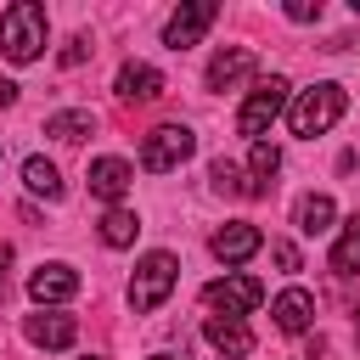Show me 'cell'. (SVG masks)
<instances>
[{"instance_id":"1","label":"cell","mask_w":360,"mask_h":360,"mask_svg":"<svg viewBox=\"0 0 360 360\" xmlns=\"http://www.w3.org/2000/svg\"><path fill=\"white\" fill-rule=\"evenodd\" d=\"M0 51L11 62H34L45 51V6H34V0L6 6L0 11Z\"/></svg>"},{"instance_id":"2","label":"cell","mask_w":360,"mask_h":360,"mask_svg":"<svg viewBox=\"0 0 360 360\" xmlns=\"http://www.w3.org/2000/svg\"><path fill=\"white\" fill-rule=\"evenodd\" d=\"M343 107H349L343 84H315V90H304V96L287 107V124H292V135L315 141V135H326V129L343 118Z\"/></svg>"},{"instance_id":"3","label":"cell","mask_w":360,"mask_h":360,"mask_svg":"<svg viewBox=\"0 0 360 360\" xmlns=\"http://www.w3.org/2000/svg\"><path fill=\"white\" fill-rule=\"evenodd\" d=\"M174 281H180L174 253H146V259L135 264V276H129V304L146 315V309H158V304L174 292Z\"/></svg>"},{"instance_id":"4","label":"cell","mask_w":360,"mask_h":360,"mask_svg":"<svg viewBox=\"0 0 360 360\" xmlns=\"http://www.w3.org/2000/svg\"><path fill=\"white\" fill-rule=\"evenodd\" d=\"M281 112H287V79L276 73V79H264L259 90H248V101H242V112H236V129H242L248 141H264V129H270Z\"/></svg>"},{"instance_id":"5","label":"cell","mask_w":360,"mask_h":360,"mask_svg":"<svg viewBox=\"0 0 360 360\" xmlns=\"http://www.w3.org/2000/svg\"><path fill=\"white\" fill-rule=\"evenodd\" d=\"M191 152H197V135H191L186 124H158V129L146 135V146H141V169L169 174V169H180Z\"/></svg>"},{"instance_id":"6","label":"cell","mask_w":360,"mask_h":360,"mask_svg":"<svg viewBox=\"0 0 360 360\" xmlns=\"http://www.w3.org/2000/svg\"><path fill=\"white\" fill-rule=\"evenodd\" d=\"M259 298H264V281L259 276H225V281H208L202 287V304L214 315H231V321H242L248 309H259Z\"/></svg>"},{"instance_id":"7","label":"cell","mask_w":360,"mask_h":360,"mask_svg":"<svg viewBox=\"0 0 360 360\" xmlns=\"http://www.w3.org/2000/svg\"><path fill=\"white\" fill-rule=\"evenodd\" d=\"M214 17H219V6H214V0H191V6H180V11L163 22V45H169V51L197 45V39L214 28Z\"/></svg>"},{"instance_id":"8","label":"cell","mask_w":360,"mask_h":360,"mask_svg":"<svg viewBox=\"0 0 360 360\" xmlns=\"http://www.w3.org/2000/svg\"><path fill=\"white\" fill-rule=\"evenodd\" d=\"M214 259H225V264H242V259H253L259 248H264V236H259V225H248V219H231V225H219L214 231Z\"/></svg>"},{"instance_id":"9","label":"cell","mask_w":360,"mask_h":360,"mask_svg":"<svg viewBox=\"0 0 360 360\" xmlns=\"http://www.w3.org/2000/svg\"><path fill=\"white\" fill-rule=\"evenodd\" d=\"M28 292H34V304H62L79 292V270L73 264H39L28 276Z\"/></svg>"},{"instance_id":"10","label":"cell","mask_w":360,"mask_h":360,"mask_svg":"<svg viewBox=\"0 0 360 360\" xmlns=\"http://www.w3.org/2000/svg\"><path fill=\"white\" fill-rule=\"evenodd\" d=\"M22 332H28V343H39V349H68V343L79 338L73 315H56V309H39V315H28V321H22Z\"/></svg>"},{"instance_id":"11","label":"cell","mask_w":360,"mask_h":360,"mask_svg":"<svg viewBox=\"0 0 360 360\" xmlns=\"http://www.w3.org/2000/svg\"><path fill=\"white\" fill-rule=\"evenodd\" d=\"M202 338H208V343H214L219 354H231V360L253 354V332H248V321H231V315H208Z\"/></svg>"},{"instance_id":"12","label":"cell","mask_w":360,"mask_h":360,"mask_svg":"<svg viewBox=\"0 0 360 360\" xmlns=\"http://www.w3.org/2000/svg\"><path fill=\"white\" fill-rule=\"evenodd\" d=\"M253 73V51L248 45H231V51H219L214 62H208V90H231V84H242Z\"/></svg>"},{"instance_id":"13","label":"cell","mask_w":360,"mask_h":360,"mask_svg":"<svg viewBox=\"0 0 360 360\" xmlns=\"http://www.w3.org/2000/svg\"><path fill=\"white\" fill-rule=\"evenodd\" d=\"M118 96L124 101H158L163 96V73L146 68V62H124L118 68Z\"/></svg>"},{"instance_id":"14","label":"cell","mask_w":360,"mask_h":360,"mask_svg":"<svg viewBox=\"0 0 360 360\" xmlns=\"http://www.w3.org/2000/svg\"><path fill=\"white\" fill-rule=\"evenodd\" d=\"M129 180H135V169H129L124 158H96V163H90V191L107 197V202H118V197L129 191Z\"/></svg>"},{"instance_id":"15","label":"cell","mask_w":360,"mask_h":360,"mask_svg":"<svg viewBox=\"0 0 360 360\" xmlns=\"http://www.w3.org/2000/svg\"><path fill=\"white\" fill-rule=\"evenodd\" d=\"M332 219H338V202H332L326 191H309V197H298V208H292V225H298L304 236H326Z\"/></svg>"},{"instance_id":"16","label":"cell","mask_w":360,"mask_h":360,"mask_svg":"<svg viewBox=\"0 0 360 360\" xmlns=\"http://www.w3.org/2000/svg\"><path fill=\"white\" fill-rule=\"evenodd\" d=\"M270 315H276V326H281V332H304V326L315 321V298H309L304 287H287V292L270 304Z\"/></svg>"},{"instance_id":"17","label":"cell","mask_w":360,"mask_h":360,"mask_svg":"<svg viewBox=\"0 0 360 360\" xmlns=\"http://www.w3.org/2000/svg\"><path fill=\"white\" fill-rule=\"evenodd\" d=\"M276 169H281V152L270 141H253V158H248V174H253V197H264L276 186Z\"/></svg>"},{"instance_id":"18","label":"cell","mask_w":360,"mask_h":360,"mask_svg":"<svg viewBox=\"0 0 360 360\" xmlns=\"http://www.w3.org/2000/svg\"><path fill=\"white\" fill-rule=\"evenodd\" d=\"M90 129H96V112H84V107H68V112L45 118V135H56V141H84Z\"/></svg>"},{"instance_id":"19","label":"cell","mask_w":360,"mask_h":360,"mask_svg":"<svg viewBox=\"0 0 360 360\" xmlns=\"http://www.w3.org/2000/svg\"><path fill=\"white\" fill-rule=\"evenodd\" d=\"M22 186L34 191V197H62V174H56V163H45V158H28L22 163Z\"/></svg>"},{"instance_id":"20","label":"cell","mask_w":360,"mask_h":360,"mask_svg":"<svg viewBox=\"0 0 360 360\" xmlns=\"http://www.w3.org/2000/svg\"><path fill=\"white\" fill-rule=\"evenodd\" d=\"M332 270H338V276H354V270H360V214L343 219V236H338V248H332Z\"/></svg>"},{"instance_id":"21","label":"cell","mask_w":360,"mask_h":360,"mask_svg":"<svg viewBox=\"0 0 360 360\" xmlns=\"http://www.w3.org/2000/svg\"><path fill=\"white\" fill-rule=\"evenodd\" d=\"M135 231H141V219H135L129 208H107V214H101V242H107V248H129Z\"/></svg>"},{"instance_id":"22","label":"cell","mask_w":360,"mask_h":360,"mask_svg":"<svg viewBox=\"0 0 360 360\" xmlns=\"http://www.w3.org/2000/svg\"><path fill=\"white\" fill-rule=\"evenodd\" d=\"M214 186H219V191H236V197H253V191H248V180L236 174V163H225V158L214 163Z\"/></svg>"},{"instance_id":"23","label":"cell","mask_w":360,"mask_h":360,"mask_svg":"<svg viewBox=\"0 0 360 360\" xmlns=\"http://www.w3.org/2000/svg\"><path fill=\"white\" fill-rule=\"evenodd\" d=\"M84 56H90V39H84V34H73V39L62 45V68H79Z\"/></svg>"},{"instance_id":"24","label":"cell","mask_w":360,"mask_h":360,"mask_svg":"<svg viewBox=\"0 0 360 360\" xmlns=\"http://www.w3.org/2000/svg\"><path fill=\"white\" fill-rule=\"evenodd\" d=\"M270 259H276L281 270H298V248H292V242H270Z\"/></svg>"},{"instance_id":"25","label":"cell","mask_w":360,"mask_h":360,"mask_svg":"<svg viewBox=\"0 0 360 360\" xmlns=\"http://www.w3.org/2000/svg\"><path fill=\"white\" fill-rule=\"evenodd\" d=\"M287 17H292V22H315V17H321V0H315V6H309V0H292Z\"/></svg>"},{"instance_id":"26","label":"cell","mask_w":360,"mask_h":360,"mask_svg":"<svg viewBox=\"0 0 360 360\" xmlns=\"http://www.w3.org/2000/svg\"><path fill=\"white\" fill-rule=\"evenodd\" d=\"M11 101H17V84H11V79H0V107H11Z\"/></svg>"},{"instance_id":"27","label":"cell","mask_w":360,"mask_h":360,"mask_svg":"<svg viewBox=\"0 0 360 360\" xmlns=\"http://www.w3.org/2000/svg\"><path fill=\"white\" fill-rule=\"evenodd\" d=\"M6 264H11V248H0V298H6Z\"/></svg>"},{"instance_id":"28","label":"cell","mask_w":360,"mask_h":360,"mask_svg":"<svg viewBox=\"0 0 360 360\" xmlns=\"http://www.w3.org/2000/svg\"><path fill=\"white\" fill-rule=\"evenodd\" d=\"M152 360H169V354H152Z\"/></svg>"}]
</instances>
